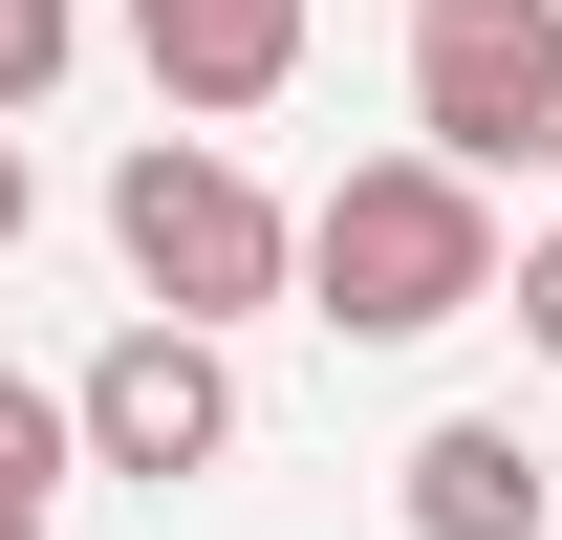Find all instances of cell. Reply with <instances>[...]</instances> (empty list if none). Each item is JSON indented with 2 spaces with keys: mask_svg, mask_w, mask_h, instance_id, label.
I'll return each mask as SVG.
<instances>
[{
  "mask_svg": "<svg viewBox=\"0 0 562 540\" xmlns=\"http://www.w3.org/2000/svg\"><path fill=\"white\" fill-rule=\"evenodd\" d=\"M131 66L173 87L195 131H238V109L303 87V0H131Z\"/></svg>",
  "mask_w": 562,
  "mask_h": 540,
  "instance_id": "obj_6",
  "label": "cell"
},
{
  "mask_svg": "<svg viewBox=\"0 0 562 540\" xmlns=\"http://www.w3.org/2000/svg\"><path fill=\"white\" fill-rule=\"evenodd\" d=\"M66 66H87V0H0V131H22Z\"/></svg>",
  "mask_w": 562,
  "mask_h": 540,
  "instance_id": "obj_8",
  "label": "cell"
},
{
  "mask_svg": "<svg viewBox=\"0 0 562 540\" xmlns=\"http://www.w3.org/2000/svg\"><path fill=\"white\" fill-rule=\"evenodd\" d=\"M412 151L432 173H541L562 151V0H412Z\"/></svg>",
  "mask_w": 562,
  "mask_h": 540,
  "instance_id": "obj_3",
  "label": "cell"
},
{
  "mask_svg": "<svg viewBox=\"0 0 562 540\" xmlns=\"http://www.w3.org/2000/svg\"><path fill=\"white\" fill-rule=\"evenodd\" d=\"M22 238H44V173H22V131H0V260H22Z\"/></svg>",
  "mask_w": 562,
  "mask_h": 540,
  "instance_id": "obj_10",
  "label": "cell"
},
{
  "mask_svg": "<svg viewBox=\"0 0 562 540\" xmlns=\"http://www.w3.org/2000/svg\"><path fill=\"white\" fill-rule=\"evenodd\" d=\"M541 173H562V151H541Z\"/></svg>",
  "mask_w": 562,
  "mask_h": 540,
  "instance_id": "obj_12",
  "label": "cell"
},
{
  "mask_svg": "<svg viewBox=\"0 0 562 540\" xmlns=\"http://www.w3.org/2000/svg\"><path fill=\"white\" fill-rule=\"evenodd\" d=\"M0 540H44V519H0Z\"/></svg>",
  "mask_w": 562,
  "mask_h": 540,
  "instance_id": "obj_11",
  "label": "cell"
},
{
  "mask_svg": "<svg viewBox=\"0 0 562 540\" xmlns=\"http://www.w3.org/2000/svg\"><path fill=\"white\" fill-rule=\"evenodd\" d=\"M497 303H519V346L562 368V238H519V260H497Z\"/></svg>",
  "mask_w": 562,
  "mask_h": 540,
  "instance_id": "obj_9",
  "label": "cell"
},
{
  "mask_svg": "<svg viewBox=\"0 0 562 540\" xmlns=\"http://www.w3.org/2000/svg\"><path fill=\"white\" fill-rule=\"evenodd\" d=\"M66 475H87V432H66V390H22V368H0V519H44Z\"/></svg>",
  "mask_w": 562,
  "mask_h": 540,
  "instance_id": "obj_7",
  "label": "cell"
},
{
  "mask_svg": "<svg viewBox=\"0 0 562 540\" xmlns=\"http://www.w3.org/2000/svg\"><path fill=\"white\" fill-rule=\"evenodd\" d=\"M109 260H131V325H195V346H238L303 281V216L238 173L216 131H151L131 173H109Z\"/></svg>",
  "mask_w": 562,
  "mask_h": 540,
  "instance_id": "obj_2",
  "label": "cell"
},
{
  "mask_svg": "<svg viewBox=\"0 0 562 540\" xmlns=\"http://www.w3.org/2000/svg\"><path fill=\"white\" fill-rule=\"evenodd\" d=\"M390 519L412 540H562V475H541L519 410H432L412 454H390Z\"/></svg>",
  "mask_w": 562,
  "mask_h": 540,
  "instance_id": "obj_5",
  "label": "cell"
},
{
  "mask_svg": "<svg viewBox=\"0 0 562 540\" xmlns=\"http://www.w3.org/2000/svg\"><path fill=\"white\" fill-rule=\"evenodd\" d=\"M497 260H519V238H497V195H476V173H432V151H347V173L303 195V303H325L347 346L476 325Z\"/></svg>",
  "mask_w": 562,
  "mask_h": 540,
  "instance_id": "obj_1",
  "label": "cell"
},
{
  "mask_svg": "<svg viewBox=\"0 0 562 540\" xmlns=\"http://www.w3.org/2000/svg\"><path fill=\"white\" fill-rule=\"evenodd\" d=\"M66 432H87V475H216L238 454V346H195V325H109L66 368Z\"/></svg>",
  "mask_w": 562,
  "mask_h": 540,
  "instance_id": "obj_4",
  "label": "cell"
}]
</instances>
